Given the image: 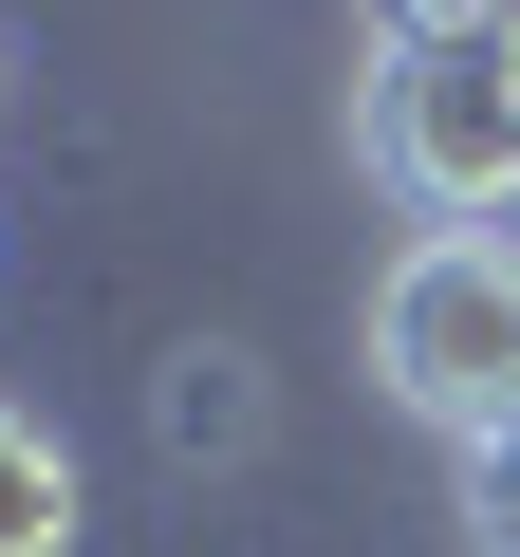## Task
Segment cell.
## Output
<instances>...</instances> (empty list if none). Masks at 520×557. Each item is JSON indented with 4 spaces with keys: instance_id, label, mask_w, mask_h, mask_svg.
I'll return each instance as SVG.
<instances>
[{
    "instance_id": "7a4b0ae2",
    "label": "cell",
    "mask_w": 520,
    "mask_h": 557,
    "mask_svg": "<svg viewBox=\"0 0 520 557\" xmlns=\"http://www.w3.org/2000/svg\"><path fill=\"white\" fill-rule=\"evenodd\" d=\"M372 372H391V409H428L446 446L520 428V242H502V223H428V242L372 278Z\"/></svg>"
},
{
    "instance_id": "5b68a950",
    "label": "cell",
    "mask_w": 520,
    "mask_h": 557,
    "mask_svg": "<svg viewBox=\"0 0 520 557\" xmlns=\"http://www.w3.org/2000/svg\"><path fill=\"white\" fill-rule=\"evenodd\" d=\"M409 38H520V0H391Z\"/></svg>"
},
{
    "instance_id": "3957f363",
    "label": "cell",
    "mask_w": 520,
    "mask_h": 557,
    "mask_svg": "<svg viewBox=\"0 0 520 557\" xmlns=\"http://www.w3.org/2000/svg\"><path fill=\"white\" fill-rule=\"evenodd\" d=\"M0 557H75V446L38 409H0Z\"/></svg>"
},
{
    "instance_id": "8992f818",
    "label": "cell",
    "mask_w": 520,
    "mask_h": 557,
    "mask_svg": "<svg viewBox=\"0 0 520 557\" xmlns=\"http://www.w3.org/2000/svg\"><path fill=\"white\" fill-rule=\"evenodd\" d=\"M0 112H20V75H0Z\"/></svg>"
},
{
    "instance_id": "277c9868",
    "label": "cell",
    "mask_w": 520,
    "mask_h": 557,
    "mask_svg": "<svg viewBox=\"0 0 520 557\" xmlns=\"http://www.w3.org/2000/svg\"><path fill=\"white\" fill-rule=\"evenodd\" d=\"M465 539H483V557H520V428H483V446H465Z\"/></svg>"
},
{
    "instance_id": "52a82bcc",
    "label": "cell",
    "mask_w": 520,
    "mask_h": 557,
    "mask_svg": "<svg viewBox=\"0 0 520 557\" xmlns=\"http://www.w3.org/2000/svg\"><path fill=\"white\" fill-rule=\"evenodd\" d=\"M502 57H520V38H502Z\"/></svg>"
},
{
    "instance_id": "6da1fadb",
    "label": "cell",
    "mask_w": 520,
    "mask_h": 557,
    "mask_svg": "<svg viewBox=\"0 0 520 557\" xmlns=\"http://www.w3.org/2000/svg\"><path fill=\"white\" fill-rule=\"evenodd\" d=\"M354 168L409 223H502L520 205V57L502 38H372L354 57Z\"/></svg>"
}]
</instances>
